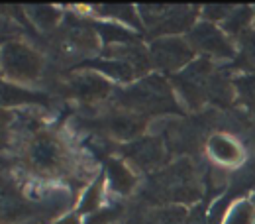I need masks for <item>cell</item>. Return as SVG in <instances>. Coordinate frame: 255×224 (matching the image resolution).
Masks as SVG:
<instances>
[{
  "mask_svg": "<svg viewBox=\"0 0 255 224\" xmlns=\"http://www.w3.org/2000/svg\"><path fill=\"white\" fill-rule=\"evenodd\" d=\"M30 158L32 163L37 167H43V169H53L59 165L61 161V154H59V148L57 144L47 138V136H41L37 138L32 144V150H30Z\"/></svg>",
  "mask_w": 255,
  "mask_h": 224,
  "instance_id": "52a82bcc",
  "label": "cell"
},
{
  "mask_svg": "<svg viewBox=\"0 0 255 224\" xmlns=\"http://www.w3.org/2000/svg\"><path fill=\"white\" fill-rule=\"evenodd\" d=\"M32 18L41 28H49V26H53L57 22L59 12L51 10V8H45V6H35V8H32Z\"/></svg>",
  "mask_w": 255,
  "mask_h": 224,
  "instance_id": "e0dca14e",
  "label": "cell"
},
{
  "mask_svg": "<svg viewBox=\"0 0 255 224\" xmlns=\"http://www.w3.org/2000/svg\"><path fill=\"white\" fill-rule=\"evenodd\" d=\"M191 47L177 37H167V39H157L151 45V57L157 67L165 71H175L191 59Z\"/></svg>",
  "mask_w": 255,
  "mask_h": 224,
  "instance_id": "5b68a950",
  "label": "cell"
},
{
  "mask_svg": "<svg viewBox=\"0 0 255 224\" xmlns=\"http://www.w3.org/2000/svg\"><path fill=\"white\" fill-rule=\"evenodd\" d=\"M118 215H120V207L104 209V211H100L98 215L91 217V219L87 221V224H108V223H112L114 219H118Z\"/></svg>",
  "mask_w": 255,
  "mask_h": 224,
  "instance_id": "44dd1931",
  "label": "cell"
},
{
  "mask_svg": "<svg viewBox=\"0 0 255 224\" xmlns=\"http://www.w3.org/2000/svg\"><path fill=\"white\" fill-rule=\"evenodd\" d=\"M224 224H255V207L252 203H238L228 213Z\"/></svg>",
  "mask_w": 255,
  "mask_h": 224,
  "instance_id": "2e32d148",
  "label": "cell"
},
{
  "mask_svg": "<svg viewBox=\"0 0 255 224\" xmlns=\"http://www.w3.org/2000/svg\"><path fill=\"white\" fill-rule=\"evenodd\" d=\"M254 207H255V195H254Z\"/></svg>",
  "mask_w": 255,
  "mask_h": 224,
  "instance_id": "cb8c5ba5",
  "label": "cell"
},
{
  "mask_svg": "<svg viewBox=\"0 0 255 224\" xmlns=\"http://www.w3.org/2000/svg\"><path fill=\"white\" fill-rule=\"evenodd\" d=\"M59 224H79V221H77V217H69V219L61 221Z\"/></svg>",
  "mask_w": 255,
  "mask_h": 224,
  "instance_id": "603a6c76",
  "label": "cell"
},
{
  "mask_svg": "<svg viewBox=\"0 0 255 224\" xmlns=\"http://www.w3.org/2000/svg\"><path fill=\"white\" fill-rule=\"evenodd\" d=\"M71 91L77 96H81V98L91 100V98H100V96L108 95L110 85L104 79H100V77L83 75V77H79V79H75L71 83Z\"/></svg>",
  "mask_w": 255,
  "mask_h": 224,
  "instance_id": "ba28073f",
  "label": "cell"
},
{
  "mask_svg": "<svg viewBox=\"0 0 255 224\" xmlns=\"http://www.w3.org/2000/svg\"><path fill=\"white\" fill-rule=\"evenodd\" d=\"M234 89L248 110H255V75H242L234 81Z\"/></svg>",
  "mask_w": 255,
  "mask_h": 224,
  "instance_id": "5bb4252c",
  "label": "cell"
},
{
  "mask_svg": "<svg viewBox=\"0 0 255 224\" xmlns=\"http://www.w3.org/2000/svg\"><path fill=\"white\" fill-rule=\"evenodd\" d=\"M126 156L133 161L135 165L143 167V169H155L165 161V152L159 140L155 138H143L133 142L131 146H128Z\"/></svg>",
  "mask_w": 255,
  "mask_h": 224,
  "instance_id": "8992f818",
  "label": "cell"
},
{
  "mask_svg": "<svg viewBox=\"0 0 255 224\" xmlns=\"http://www.w3.org/2000/svg\"><path fill=\"white\" fill-rule=\"evenodd\" d=\"M98 32L102 33L104 41L108 43H120V41H129L133 39V35L122 28H116V26H98Z\"/></svg>",
  "mask_w": 255,
  "mask_h": 224,
  "instance_id": "ac0fdd59",
  "label": "cell"
},
{
  "mask_svg": "<svg viewBox=\"0 0 255 224\" xmlns=\"http://www.w3.org/2000/svg\"><path fill=\"white\" fill-rule=\"evenodd\" d=\"M100 191H102V181H96L93 185V189L87 193V197H85V201L81 205V211H93L98 205V201H100Z\"/></svg>",
  "mask_w": 255,
  "mask_h": 224,
  "instance_id": "ffe728a7",
  "label": "cell"
},
{
  "mask_svg": "<svg viewBox=\"0 0 255 224\" xmlns=\"http://www.w3.org/2000/svg\"><path fill=\"white\" fill-rule=\"evenodd\" d=\"M108 177H110L114 191L118 193H129L133 183H135L131 171L126 169L120 161H108Z\"/></svg>",
  "mask_w": 255,
  "mask_h": 224,
  "instance_id": "8fae6325",
  "label": "cell"
},
{
  "mask_svg": "<svg viewBox=\"0 0 255 224\" xmlns=\"http://www.w3.org/2000/svg\"><path fill=\"white\" fill-rule=\"evenodd\" d=\"M100 10H104L102 14H110V16L124 18V20H128V22H131V24H135V26H137L135 14H133L131 6H128V4H106V6H100Z\"/></svg>",
  "mask_w": 255,
  "mask_h": 224,
  "instance_id": "d6986e66",
  "label": "cell"
},
{
  "mask_svg": "<svg viewBox=\"0 0 255 224\" xmlns=\"http://www.w3.org/2000/svg\"><path fill=\"white\" fill-rule=\"evenodd\" d=\"M191 43L196 49H200L212 57L224 59V57L234 55V47H232L230 39L226 37V33L214 28L212 24H198L191 32Z\"/></svg>",
  "mask_w": 255,
  "mask_h": 224,
  "instance_id": "277c9868",
  "label": "cell"
},
{
  "mask_svg": "<svg viewBox=\"0 0 255 224\" xmlns=\"http://www.w3.org/2000/svg\"><path fill=\"white\" fill-rule=\"evenodd\" d=\"M230 4H210V6H206V16L208 18H212V20H220V18H228L230 16Z\"/></svg>",
  "mask_w": 255,
  "mask_h": 224,
  "instance_id": "7402d4cb",
  "label": "cell"
},
{
  "mask_svg": "<svg viewBox=\"0 0 255 224\" xmlns=\"http://www.w3.org/2000/svg\"><path fill=\"white\" fill-rule=\"evenodd\" d=\"M0 59H2L4 71L16 79H33L41 69V59L32 49H28L20 43L4 45Z\"/></svg>",
  "mask_w": 255,
  "mask_h": 224,
  "instance_id": "7a4b0ae2",
  "label": "cell"
},
{
  "mask_svg": "<svg viewBox=\"0 0 255 224\" xmlns=\"http://www.w3.org/2000/svg\"><path fill=\"white\" fill-rule=\"evenodd\" d=\"M120 102L129 108L143 110V112H167L177 110V104L171 96L167 83L159 77H151L141 81L139 85L128 89L118 95Z\"/></svg>",
  "mask_w": 255,
  "mask_h": 224,
  "instance_id": "6da1fadb",
  "label": "cell"
},
{
  "mask_svg": "<svg viewBox=\"0 0 255 224\" xmlns=\"http://www.w3.org/2000/svg\"><path fill=\"white\" fill-rule=\"evenodd\" d=\"M157 12H143L147 24L151 26V30L155 33L163 32H181L191 28L192 20L196 16V12L192 8H167V6H153Z\"/></svg>",
  "mask_w": 255,
  "mask_h": 224,
  "instance_id": "3957f363",
  "label": "cell"
},
{
  "mask_svg": "<svg viewBox=\"0 0 255 224\" xmlns=\"http://www.w3.org/2000/svg\"><path fill=\"white\" fill-rule=\"evenodd\" d=\"M185 223V211L183 209H161L155 213L145 215L139 219L137 224H183Z\"/></svg>",
  "mask_w": 255,
  "mask_h": 224,
  "instance_id": "4fadbf2b",
  "label": "cell"
},
{
  "mask_svg": "<svg viewBox=\"0 0 255 224\" xmlns=\"http://www.w3.org/2000/svg\"><path fill=\"white\" fill-rule=\"evenodd\" d=\"M252 22V10L250 8H236L230 12V16L224 20V30L230 33H242Z\"/></svg>",
  "mask_w": 255,
  "mask_h": 224,
  "instance_id": "9a60e30c",
  "label": "cell"
},
{
  "mask_svg": "<svg viewBox=\"0 0 255 224\" xmlns=\"http://www.w3.org/2000/svg\"><path fill=\"white\" fill-rule=\"evenodd\" d=\"M22 102H47V96L33 95L22 89H14L10 85H0V104L2 106H16Z\"/></svg>",
  "mask_w": 255,
  "mask_h": 224,
  "instance_id": "30bf717a",
  "label": "cell"
},
{
  "mask_svg": "<svg viewBox=\"0 0 255 224\" xmlns=\"http://www.w3.org/2000/svg\"><path fill=\"white\" fill-rule=\"evenodd\" d=\"M106 126H108V130L112 134H116L118 138H133L143 128L141 120L131 118V116H114V118L108 120Z\"/></svg>",
  "mask_w": 255,
  "mask_h": 224,
  "instance_id": "7c38bea8",
  "label": "cell"
},
{
  "mask_svg": "<svg viewBox=\"0 0 255 224\" xmlns=\"http://www.w3.org/2000/svg\"><path fill=\"white\" fill-rule=\"evenodd\" d=\"M208 150L216 160L222 161V163H236L242 158L240 146L228 136H212L210 142H208Z\"/></svg>",
  "mask_w": 255,
  "mask_h": 224,
  "instance_id": "9c48e42d",
  "label": "cell"
}]
</instances>
